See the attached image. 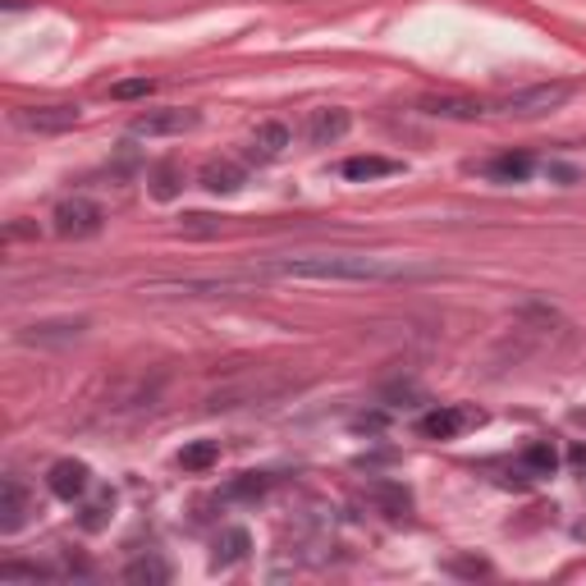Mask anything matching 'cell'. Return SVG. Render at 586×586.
<instances>
[{
	"label": "cell",
	"mask_w": 586,
	"mask_h": 586,
	"mask_svg": "<svg viewBox=\"0 0 586 586\" xmlns=\"http://www.w3.org/2000/svg\"><path fill=\"white\" fill-rule=\"evenodd\" d=\"M124 577H128V582H170V569H165L157 554H142V559L128 563Z\"/></svg>",
	"instance_id": "ac0fdd59"
},
{
	"label": "cell",
	"mask_w": 586,
	"mask_h": 586,
	"mask_svg": "<svg viewBox=\"0 0 586 586\" xmlns=\"http://www.w3.org/2000/svg\"><path fill=\"white\" fill-rule=\"evenodd\" d=\"M482 175L495 179V184H523L532 175V157L527 151H499V157H490L482 165Z\"/></svg>",
	"instance_id": "9a60e30c"
},
{
	"label": "cell",
	"mask_w": 586,
	"mask_h": 586,
	"mask_svg": "<svg viewBox=\"0 0 586 586\" xmlns=\"http://www.w3.org/2000/svg\"><path fill=\"white\" fill-rule=\"evenodd\" d=\"M198 111H147V115H138L134 120V138H179V134H188V128H198Z\"/></svg>",
	"instance_id": "ba28073f"
},
{
	"label": "cell",
	"mask_w": 586,
	"mask_h": 586,
	"mask_svg": "<svg viewBox=\"0 0 586 586\" xmlns=\"http://www.w3.org/2000/svg\"><path fill=\"white\" fill-rule=\"evenodd\" d=\"M111 509H115V495H101L97 504L83 509V518H78L83 532H101V527H105V513H111Z\"/></svg>",
	"instance_id": "7402d4cb"
},
{
	"label": "cell",
	"mask_w": 586,
	"mask_h": 586,
	"mask_svg": "<svg viewBox=\"0 0 586 586\" xmlns=\"http://www.w3.org/2000/svg\"><path fill=\"white\" fill-rule=\"evenodd\" d=\"M83 335H88V316H51L18 331V339L33 344V349H60V344H78Z\"/></svg>",
	"instance_id": "8992f818"
},
{
	"label": "cell",
	"mask_w": 586,
	"mask_h": 586,
	"mask_svg": "<svg viewBox=\"0 0 586 586\" xmlns=\"http://www.w3.org/2000/svg\"><path fill=\"white\" fill-rule=\"evenodd\" d=\"M151 92H157V83H151V78H124V83H115V88H111L115 101H138V97H151Z\"/></svg>",
	"instance_id": "cb8c5ba5"
},
{
	"label": "cell",
	"mask_w": 586,
	"mask_h": 586,
	"mask_svg": "<svg viewBox=\"0 0 586 586\" xmlns=\"http://www.w3.org/2000/svg\"><path fill=\"white\" fill-rule=\"evenodd\" d=\"M47 486H51V495L55 499H83L88 495V486H92V476H88V463H74V459H60L51 472H47Z\"/></svg>",
	"instance_id": "7c38bea8"
},
{
	"label": "cell",
	"mask_w": 586,
	"mask_h": 586,
	"mask_svg": "<svg viewBox=\"0 0 586 586\" xmlns=\"http://www.w3.org/2000/svg\"><path fill=\"white\" fill-rule=\"evenodd\" d=\"M294 389H302V376L294 372H275V366H266V372H252V376H238L221 389H211L207 395V408L211 412H234V408H262V403H275L294 395Z\"/></svg>",
	"instance_id": "7a4b0ae2"
},
{
	"label": "cell",
	"mask_w": 586,
	"mask_h": 586,
	"mask_svg": "<svg viewBox=\"0 0 586 586\" xmlns=\"http://www.w3.org/2000/svg\"><path fill=\"white\" fill-rule=\"evenodd\" d=\"M554 463H559V459H554L550 445H527V449H523V467H532V472H540V476H550Z\"/></svg>",
	"instance_id": "44dd1931"
},
{
	"label": "cell",
	"mask_w": 586,
	"mask_h": 586,
	"mask_svg": "<svg viewBox=\"0 0 586 586\" xmlns=\"http://www.w3.org/2000/svg\"><path fill=\"white\" fill-rule=\"evenodd\" d=\"M257 275L312 279V285H412V279H436L440 266L381 252H298V257H271V262L257 266Z\"/></svg>",
	"instance_id": "6da1fadb"
},
{
	"label": "cell",
	"mask_w": 586,
	"mask_h": 586,
	"mask_svg": "<svg viewBox=\"0 0 586 586\" xmlns=\"http://www.w3.org/2000/svg\"><path fill=\"white\" fill-rule=\"evenodd\" d=\"M569 97H573V83H536V88H518L509 97H499V111L513 120H536V115L559 111Z\"/></svg>",
	"instance_id": "3957f363"
},
{
	"label": "cell",
	"mask_w": 586,
	"mask_h": 586,
	"mask_svg": "<svg viewBox=\"0 0 586 586\" xmlns=\"http://www.w3.org/2000/svg\"><path fill=\"white\" fill-rule=\"evenodd\" d=\"M349 128H353V115H349V111H339V105H325V111H312V115H308L302 134H308L312 147H331V142H339L344 134H349Z\"/></svg>",
	"instance_id": "8fae6325"
},
{
	"label": "cell",
	"mask_w": 586,
	"mask_h": 586,
	"mask_svg": "<svg viewBox=\"0 0 586 586\" xmlns=\"http://www.w3.org/2000/svg\"><path fill=\"white\" fill-rule=\"evenodd\" d=\"M472 426H482V408L453 403V408L426 412V417L417 422V436H422V440H459L463 431H472Z\"/></svg>",
	"instance_id": "5b68a950"
},
{
	"label": "cell",
	"mask_w": 586,
	"mask_h": 586,
	"mask_svg": "<svg viewBox=\"0 0 586 586\" xmlns=\"http://www.w3.org/2000/svg\"><path fill=\"white\" fill-rule=\"evenodd\" d=\"M28 518V490L18 476H5L0 482V532H18Z\"/></svg>",
	"instance_id": "4fadbf2b"
},
{
	"label": "cell",
	"mask_w": 586,
	"mask_h": 586,
	"mask_svg": "<svg viewBox=\"0 0 586 586\" xmlns=\"http://www.w3.org/2000/svg\"><path fill=\"white\" fill-rule=\"evenodd\" d=\"M151 192H157L161 202L175 198V192H179V170H175V165H161L157 175H151Z\"/></svg>",
	"instance_id": "603a6c76"
},
{
	"label": "cell",
	"mask_w": 586,
	"mask_h": 586,
	"mask_svg": "<svg viewBox=\"0 0 586 586\" xmlns=\"http://www.w3.org/2000/svg\"><path fill=\"white\" fill-rule=\"evenodd\" d=\"M248 554V532H225V540L215 546V563H238Z\"/></svg>",
	"instance_id": "ffe728a7"
},
{
	"label": "cell",
	"mask_w": 586,
	"mask_h": 586,
	"mask_svg": "<svg viewBox=\"0 0 586 586\" xmlns=\"http://www.w3.org/2000/svg\"><path fill=\"white\" fill-rule=\"evenodd\" d=\"M14 120H18V128H28V134H70L83 120V111L78 105H24Z\"/></svg>",
	"instance_id": "52a82bcc"
},
{
	"label": "cell",
	"mask_w": 586,
	"mask_h": 586,
	"mask_svg": "<svg viewBox=\"0 0 586 586\" xmlns=\"http://www.w3.org/2000/svg\"><path fill=\"white\" fill-rule=\"evenodd\" d=\"M101 225H105V211L92 198H70L51 211V229L60 238H92L101 234Z\"/></svg>",
	"instance_id": "277c9868"
},
{
	"label": "cell",
	"mask_w": 586,
	"mask_h": 586,
	"mask_svg": "<svg viewBox=\"0 0 586 586\" xmlns=\"http://www.w3.org/2000/svg\"><path fill=\"white\" fill-rule=\"evenodd\" d=\"M215 459H221V445L215 440H192V445L179 449V467L184 472H207Z\"/></svg>",
	"instance_id": "e0dca14e"
},
{
	"label": "cell",
	"mask_w": 586,
	"mask_h": 586,
	"mask_svg": "<svg viewBox=\"0 0 586 586\" xmlns=\"http://www.w3.org/2000/svg\"><path fill=\"white\" fill-rule=\"evenodd\" d=\"M294 147V134H289V124H279V120H266V124H257V134L248 142V161L257 165H266V161H279L285 151Z\"/></svg>",
	"instance_id": "9c48e42d"
},
{
	"label": "cell",
	"mask_w": 586,
	"mask_h": 586,
	"mask_svg": "<svg viewBox=\"0 0 586 586\" xmlns=\"http://www.w3.org/2000/svg\"><path fill=\"white\" fill-rule=\"evenodd\" d=\"M422 115H436V120H482L486 105L476 97H459V92H431L417 101Z\"/></svg>",
	"instance_id": "30bf717a"
},
{
	"label": "cell",
	"mask_w": 586,
	"mask_h": 586,
	"mask_svg": "<svg viewBox=\"0 0 586 586\" xmlns=\"http://www.w3.org/2000/svg\"><path fill=\"white\" fill-rule=\"evenodd\" d=\"M244 165H234V161H207L202 165V188L207 192H225V198H229V192H238V188H244Z\"/></svg>",
	"instance_id": "2e32d148"
},
{
	"label": "cell",
	"mask_w": 586,
	"mask_h": 586,
	"mask_svg": "<svg viewBox=\"0 0 586 586\" xmlns=\"http://www.w3.org/2000/svg\"><path fill=\"white\" fill-rule=\"evenodd\" d=\"M266 490H271V476H262V472H244L238 482L225 486L229 499H257V495H266Z\"/></svg>",
	"instance_id": "d6986e66"
},
{
	"label": "cell",
	"mask_w": 586,
	"mask_h": 586,
	"mask_svg": "<svg viewBox=\"0 0 586 586\" xmlns=\"http://www.w3.org/2000/svg\"><path fill=\"white\" fill-rule=\"evenodd\" d=\"M339 175L353 179V184H372V179L403 175V161H389V157H349V161H339Z\"/></svg>",
	"instance_id": "5bb4252c"
}]
</instances>
